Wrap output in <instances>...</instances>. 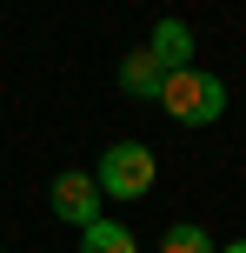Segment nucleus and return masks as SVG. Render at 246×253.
Masks as SVG:
<instances>
[{"label":"nucleus","instance_id":"f257e3e1","mask_svg":"<svg viewBox=\"0 0 246 253\" xmlns=\"http://www.w3.org/2000/svg\"><path fill=\"white\" fill-rule=\"evenodd\" d=\"M160 107L180 126H213L226 114V80L207 74V67H173V74L160 80Z\"/></svg>","mask_w":246,"mask_h":253},{"label":"nucleus","instance_id":"f03ea898","mask_svg":"<svg viewBox=\"0 0 246 253\" xmlns=\"http://www.w3.org/2000/svg\"><path fill=\"white\" fill-rule=\"evenodd\" d=\"M93 180H100L106 200H140V193L160 180V160H153L146 140H113V147L100 153V167H93Z\"/></svg>","mask_w":246,"mask_h":253},{"label":"nucleus","instance_id":"7ed1b4c3","mask_svg":"<svg viewBox=\"0 0 246 253\" xmlns=\"http://www.w3.org/2000/svg\"><path fill=\"white\" fill-rule=\"evenodd\" d=\"M100 180L87 173V167H67V173H53V187H47V207H53V220H67V227H93L100 220Z\"/></svg>","mask_w":246,"mask_h":253},{"label":"nucleus","instance_id":"20e7f679","mask_svg":"<svg viewBox=\"0 0 246 253\" xmlns=\"http://www.w3.org/2000/svg\"><path fill=\"white\" fill-rule=\"evenodd\" d=\"M146 53H153L167 74H173V67H193V27H186L180 13H167V20L153 27V40H146Z\"/></svg>","mask_w":246,"mask_h":253},{"label":"nucleus","instance_id":"39448f33","mask_svg":"<svg viewBox=\"0 0 246 253\" xmlns=\"http://www.w3.org/2000/svg\"><path fill=\"white\" fill-rule=\"evenodd\" d=\"M160 80H167V67L146 47H133L127 60H120V93H127V100H160Z\"/></svg>","mask_w":246,"mask_h":253},{"label":"nucleus","instance_id":"423d86ee","mask_svg":"<svg viewBox=\"0 0 246 253\" xmlns=\"http://www.w3.org/2000/svg\"><path fill=\"white\" fill-rule=\"evenodd\" d=\"M80 253H140V240H133V227L100 213L93 227H80Z\"/></svg>","mask_w":246,"mask_h":253},{"label":"nucleus","instance_id":"0eeeda50","mask_svg":"<svg viewBox=\"0 0 246 253\" xmlns=\"http://www.w3.org/2000/svg\"><path fill=\"white\" fill-rule=\"evenodd\" d=\"M160 253H213V233L193 227V220H173V227L160 233Z\"/></svg>","mask_w":246,"mask_h":253},{"label":"nucleus","instance_id":"6e6552de","mask_svg":"<svg viewBox=\"0 0 246 253\" xmlns=\"http://www.w3.org/2000/svg\"><path fill=\"white\" fill-rule=\"evenodd\" d=\"M213 253H246V240H233V247H213Z\"/></svg>","mask_w":246,"mask_h":253},{"label":"nucleus","instance_id":"1a4fd4ad","mask_svg":"<svg viewBox=\"0 0 246 253\" xmlns=\"http://www.w3.org/2000/svg\"><path fill=\"white\" fill-rule=\"evenodd\" d=\"M0 253H7V247H0Z\"/></svg>","mask_w":246,"mask_h":253}]
</instances>
